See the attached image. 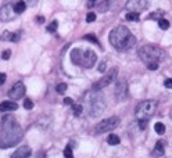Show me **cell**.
<instances>
[{
    "label": "cell",
    "instance_id": "obj_20",
    "mask_svg": "<svg viewBox=\"0 0 172 158\" xmlns=\"http://www.w3.org/2000/svg\"><path fill=\"white\" fill-rule=\"evenodd\" d=\"M154 129H156V132L158 134H164L165 133V125L162 123V122H157L156 125H154Z\"/></svg>",
    "mask_w": 172,
    "mask_h": 158
},
{
    "label": "cell",
    "instance_id": "obj_36",
    "mask_svg": "<svg viewBox=\"0 0 172 158\" xmlns=\"http://www.w3.org/2000/svg\"><path fill=\"white\" fill-rule=\"evenodd\" d=\"M99 71H100V72H104V71H106V61H101L100 62V65H99Z\"/></svg>",
    "mask_w": 172,
    "mask_h": 158
},
{
    "label": "cell",
    "instance_id": "obj_21",
    "mask_svg": "<svg viewBox=\"0 0 172 158\" xmlns=\"http://www.w3.org/2000/svg\"><path fill=\"white\" fill-rule=\"evenodd\" d=\"M72 107H74V108H72L74 115H75V117H80V115H82V111H83V107L80 104H74Z\"/></svg>",
    "mask_w": 172,
    "mask_h": 158
},
{
    "label": "cell",
    "instance_id": "obj_14",
    "mask_svg": "<svg viewBox=\"0 0 172 158\" xmlns=\"http://www.w3.org/2000/svg\"><path fill=\"white\" fill-rule=\"evenodd\" d=\"M18 108V104L16 101H3L0 104V112H10V111H16Z\"/></svg>",
    "mask_w": 172,
    "mask_h": 158
},
{
    "label": "cell",
    "instance_id": "obj_31",
    "mask_svg": "<svg viewBox=\"0 0 172 158\" xmlns=\"http://www.w3.org/2000/svg\"><path fill=\"white\" fill-rule=\"evenodd\" d=\"M10 57H11V50H4L3 54H1V58L3 60H8Z\"/></svg>",
    "mask_w": 172,
    "mask_h": 158
},
{
    "label": "cell",
    "instance_id": "obj_18",
    "mask_svg": "<svg viewBox=\"0 0 172 158\" xmlns=\"http://www.w3.org/2000/svg\"><path fill=\"white\" fill-rule=\"evenodd\" d=\"M25 8H27V3H25V1H17V3L14 4V12H16V14L24 12Z\"/></svg>",
    "mask_w": 172,
    "mask_h": 158
},
{
    "label": "cell",
    "instance_id": "obj_8",
    "mask_svg": "<svg viewBox=\"0 0 172 158\" xmlns=\"http://www.w3.org/2000/svg\"><path fill=\"white\" fill-rule=\"evenodd\" d=\"M121 123V119L118 117H111L108 119H103L101 122H99L96 125V133L97 134H101V133H106L108 130H112L118 128Z\"/></svg>",
    "mask_w": 172,
    "mask_h": 158
},
{
    "label": "cell",
    "instance_id": "obj_16",
    "mask_svg": "<svg viewBox=\"0 0 172 158\" xmlns=\"http://www.w3.org/2000/svg\"><path fill=\"white\" fill-rule=\"evenodd\" d=\"M164 150H165V144L162 140H158L156 143V147H154V150H153V154L154 157H162L164 155Z\"/></svg>",
    "mask_w": 172,
    "mask_h": 158
},
{
    "label": "cell",
    "instance_id": "obj_37",
    "mask_svg": "<svg viewBox=\"0 0 172 158\" xmlns=\"http://www.w3.org/2000/svg\"><path fill=\"white\" fill-rule=\"evenodd\" d=\"M6 78H7V76H6V73L0 72V85H3L4 82H6Z\"/></svg>",
    "mask_w": 172,
    "mask_h": 158
},
{
    "label": "cell",
    "instance_id": "obj_27",
    "mask_svg": "<svg viewBox=\"0 0 172 158\" xmlns=\"http://www.w3.org/2000/svg\"><path fill=\"white\" fill-rule=\"evenodd\" d=\"M64 157L65 158H74V154H72V148H71V144L64 148Z\"/></svg>",
    "mask_w": 172,
    "mask_h": 158
},
{
    "label": "cell",
    "instance_id": "obj_9",
    "mask_svg": "<svg viewBox=\"0 0 172 158\" xmlns=\"http://www.w3.org/2000/svg\"><path fill=\"white\" fill-rule=\"evenodd\" d=\"M25 96V85L22 82H17L13 85V87L8 90V97L11 100H18V98Z\"/></svg>",
    "mask_w": 172,
    "mask_h": 158
},
{
    "label": "cell",
    "instance_id": "obj_19",
    "mask_svg": "<svg viewBox=\"0 0 172 158\" xmlns=\"http://www.w3.org/2000/svg\"><path fill=\"white\" fill-rule=\"evenodd\" d=\"M107 143L110 146H118L121 143V139H120V136H117V134H110L107 139Z\"/></svg>",
    "mask_w": 172,
    "mask_h": 158
},
{
    "label": "cell",
    "instance_id": "obj_25",
    "mask_svg": "<svg viewBox=\"0 0 172 158\" xmlns=\"http://www.w3.org/2000/svg\"><path fill=\"white\" fill-rule=\"evenodd\" d=\"M125 18L128 21H137L139 20V14H137V12H128V14L125 15Z\"/></svg>",
    "mask_w": 172,
    "mask_h": 158
},
{
    "label": "cell",
    "instance_id": "obj_13",
    "mask_svg": "<svg viewBox=\"0 0 172 158\" xmlns=\"http://www.w3.org/2000/svg\"><path fill=\"white\" fill-rule=\"evenodd\" d=\"M31 154H32V150H31V147L22 146V147H20L18 150L14 151L10 158H29V157H31Z\"/></svg>",
    "mask_w": 172,
    "mask_h": 158
},
{
    "label": "cell",
    "instance_id": "obj_3",
    "mask_svg": "<svg viewBox=\"0 0 172 158\" xmlns=\"http://www.w3.org/2000/svg\"><path fill=\"white\" fill-rule=\"evenodd\" d=\"M85 96L86 97H83V100L88 104L89 115L90 117H99V115H101V112L104 111V107H106L103 94L100 92H96V90H90Z\"/></svg>",
    "mask_w": 172,
    "mask_h": 158
},
{
    "label": "cell",
    "instance_id": "obj_7",
    "mask_svg": "<svg viewBox=\"0 0 172 158\" xmlns=\"http://www.w3.org/2000/svg\"><path fill=\"white\" fill-rule=\"evenodd\" d=\"M117 76H118V68L117 67H114V68H111L110 71H108L106 75H104L101 79H99V81L93 85L92 90H96V92H100L103 87H106L107 85H111L112 82L117 79Z\"/></svg>",
    "mask_w": 172,
    "mask_h": 158
},
{
    "label": "cell",
    "instance_id": "obj_5",
    "mask_svg": "<svg viewBox=\"0 0 172 158\" xmlns=\"http://www.w3.org/2000/svg\"><path fill=\"white\" fill-rule=\"evenodd\" d=\"M137 56H139V58L142 61L150 64V62H157L158 60H161V58L164 57V53H162V50H161L160 47H157V46L146 45L139 49Z\"/></svg>",
    "mask_w": 172,
    "mask_h": 158
},
{
    "label": "cell",
    "instance_id": "obj_6",
    "mask_svg": "<svg viewBox=\"0 0 172 158\" xmlns=\"http://www.w3.org/2000/svg\"><path fill=\"white\" fill-rule=\"evenodd\" d=\"M157 101L156 100H144L139 103L135 109V117L137 121H148V118L153 117L154 112L157 111Z\"/></svg>",
    "mask_w": 172,
    "mask_h": 158
},
{
    "label": "cell",
    "instance_id": "obj_12",
    "mask_svg": "<svg viewBox=\"0 0 172 158\" xmlns=\"http://www.w3.org/2000/svg\"><path fill=\"white\" fill-rule=\"evenodd\" d=\"M14 15H16L14 6H11V4H4L3 7L0 8V21H3V22L11 21Z\"/></svg>",
    "mask_w": 172,
    "mask_h": 158
},
{
    "label": "cell",
    "instance_id": "obj_15",
    "mask_svg": "<svg viewBox=\"0 0 172 158\" xmlns=\"http://www.w3.org/2000/svg\"><path fill=\"white\" fill-rule=\"evenodd\" d=\"M86 6H89V7H90V6H96L99 11L104 12V11H107V10H108L110 3H108V1H88Z\"/></svg>",
    "mask_w": 172,
    "mask_h": 158
},
{
    "label": "cell",
    "instance_id": "obj_39",
    "mask_svg": "<svg viewBox=\"0 0 172 158\" xmlns=\"http://www.w3.org/2000/svg\"><path fill=\"white\" fill-rule=\"evenodd\" d=\"M40 157H42V155H39V157H38V158H40Z\"/></svg>",
    "mask_w": 172,
    "mask_h": 158
},
{
    "label": "cell",
    "instance_id": "obj_17",
    "mask_svg": "<svg viewBox=\"0 0 172 158\" xmlns=\"http://www.w3.org/2000/svg\"><path fill=\"white\" fill-rule=\"evenodd\" d=\"M3 40H8V42H18L20 40V33H13V32H4L1 35Z\"/></svg>",
    "mask_w": 172,
    "mask_h": 158
},
{
    "label": "cell",
    "instance_id": "obj_22",
    "mask_svg": "<svg viewBox=\"0 0 172 158\" xmlns=\"http://www.w3.org/2000/svg\"><path fill=\"white\" fill-rule=\"evenodd\" d=\"M148 20H162L164 18V15H162V12L161 11H156V12H151V14H148V17H147Z\"/></svg>",
    "mask_w": 172,
    "mask_h": 158
},
{
    "label": "cell",
    "instance_id": "obj_38",
    "mask_svg": "<svg viewBox=\"0 0 172 158\" xmlns=\"http://www.w3.org/2000/svg\"><path fill=\"white\" fill-rule=\"evenodd\" d=\"M36 22H38V24H43V22H44V17L43 15H38V17H36Z\"/></svg>",
    "mask_w": 172,
    "mask_h": 158
},
{
    "label": "cell",
    "instance_id": "obj_24",
    "mask_svg": "<svg viewBox=\"0 0 172 158\" xmlns=\"http://www.w3.org/2000/svg\"><path fill=\"white\" fill-rule=\"evenodd\" d=\"M158 26H160L161 29H168L169 28V21L168 20H165V18H162V20L158 21Z\"/></svg>",
    "mask_w": 172,
    "mask_h": 158
},
{
    "label": "cell",
    "instance_id": "obj_30",
    "mask_svg": "<svg viewBox=\"0 0 172 158\" xmlns=\"http://www.w3.org/2000/svg\"><path fill=\"white\" fill-rule=\"evenodd\" d=\"M94 20H96V14L94 12H89L86 15V22H93Z\"/></svg>",
    "mask_w": 172,
    "mask_h": 158
},
{
    "label": "cell",
    "instance_id": "obj_29",
    "mask_svg": "<svg viewBox=\"0 0 172 158\" xmlns=\"http://www.w3.org/2000/svg\"><path fill=\"white\" fill-rule=\"evenodd\" d=\"M24 108L25 109H32L33 108V101L31 98H25L24 100Z\"/></svg>",
    "mask_w": 172,
    "mask_h": 158
},
{
    "label": "cell",
    "instance_id": "obj_34",
    "mask_svg": "<svg viewBox=\"0 0 172 158\" xmlns=\"http://www.w3.org/2000/svg\"><path fill=\"white\" fill-rule=\"evenodd\" d=\"M164 86H165V87H168V89H172V78H169V79H165V81H164Z\"/></svg>",
    "mask_w": 172,
    "mask_h": 158
},
{
    "label": "cell",
    "instance_id": "obj_23",
    "mask_svg": "<svg viewBox=\"0 0 172 158\" xmlns=\"http://www.w3.org/2000/svg\"><path fill=\"white\" fill-rule=\"evenodd\" d=\"M85 40H89V42H92V43H96V45H99V40H97V37L93 35V33H88V35H85L83 36Z\"/></svg>",
    "mask_w": 172,
    "mask_h": 158
},
{
    "label": "cell",
    "instance_id": "obj_2",
    "mask_svg": "<svg viewBox=\"0 0 172 158\" xmlns=\"http://www.w3.org/2000/svg\"><path fill=\"white\" fill-rule=\"evenodd\" d=\"M108 40L114 49L120 51H128L136 45V37L131 33V31L126 26H122V25L112 29L110 32Z\"/></svg>",
    "mask_w": 172,
    "mask_h": 158
},
{
    "label": "cell",
    "instance_id": "obj_10",
    "mask_svg": "<svg viewBox=\"0 0 172 158\" xmlns=\"http://www.w3.org/2000/svg\"><path fill=\"white\" fill-rule=\"evenodd\" d=\"M128 97V83L126 81H120L115 86V98L118 101H124Z\"/></svg>",
    "mask_w": 172,
    "mask_h": 158
},
{
    "label": "cell",
    "instance_id": "obj_32",
    "mask_svg": "<svg viewBox=\"0 0 172 158\" xmlns=\"http://www.w3.org/2000/svg\"><path fill=\"white\" fill-rule=\"evenodd\" d=\"M147 68L150 71H156L158 68V62H150V64H147Z\"/></svg>",
    "mask_w": 172,
    "mask_h": 158
},
{
    "label": "cell",
    "instance_id": "obj_4",
    "mask_svg": "<svg viewBox=\"0 0 172 158\" xmlns=\"http://www.w3.org/2000/svg\"><path fill=\"white\" fill-rule=\"evenodd\" d=\"M71 60L75 65H79L82 68H92L97 61V56L93 50L74 49L71 51Z\"/></svg>",
    "mask_w": 172,
    "mask_h": 158
},
{
    "label": "cell",
    "instance_id": "obj_11",
    "mask_svg": "<svg viewBox=\"0 0 172 158\" xmlns=\"http://www.w3.org/2000/svg\"><path fill=\"white\" fill-rule=\"evenodd\" d=\"M126 7L131 10V12H137L139 14L140 11L147 10L148 1H146V0H131V1L126 3Z\"/></svg>",
    "mask_w": 172,
    "mask_h": 158
},
{
    "label": "cell",
    "instance_id": "obj_35",
    "mask_svg": "<svg viewBox=\"0 0 172 158\" xmlns=\"http://www.w3.org/2000/svg\"><path fill=\"white\" fill-rule=\"evenodd\" d=\"M63 103H64V104H67V105H74V104H75V103H74V100H72L71 97H65Z\"/></svg>",
    "mask_w": 172,
    "mask_h": 158
},
{
    "label": "cell",
    "instance_id": "obj_26",
    "mask_svg": "<svg viewBox=\"0 0 172 158\" xmlns=\"http://www.w3.org/2000/svg\"><path fill=\"white\" fill-rule=\"evenodd\" d=\"M67 87H68V86L65 85V83H58V85L56 86V90H57V93L64 94V93H65V90H67Z\"/></svg>",
    "mask_w": 172,
    "mask_h": 158
},
{
    "label": "cell",
    "instance_id": "obj_28",
    "mask_svg": "<svg viewBox=\"0 0 172 158\" xmlns=\"http://www.w3.org/2000/svg\"><path fill=\"white\" fill-rule=\"evenodd\" d=\"M57 26H58V22H57V21H53L52 24L47 26V32H50V33L56 32V31H57Z\"/></svg>",
    "mask_w": 172,
    "mask_h": 158
},
{
    "label": "cell",
    "instance_id": "obj_33",
    "mask_svg": "<svg viewBox=\"0 0 172 158\" xmlns=\"http://www.w3.org/2000/svg\"><path fill=\"white\" fill-rule=\"evenodd\" d=\"M147 122L148 121H139V129L140 130H144L147 128Z\"/></svg>",
    "mask_w": 172,
    "mask_h": 158
},
{
    "label": "cell",
    "instance_id": "obj_1",
    "mask_svg": "<svg viewBox=\"0 0 172 158\" xmlns=\"http://www.w3.org/2000/svg\"><path fill=\"white\" fill-rule=\"evenodd\" d=\"M22 128L17 122L16 117L4 115L0 123V148H10L17 146L22 139Z\"/></svg>",
    "mask_w": 172,
    "mask_h": 158
}]
</instances>
